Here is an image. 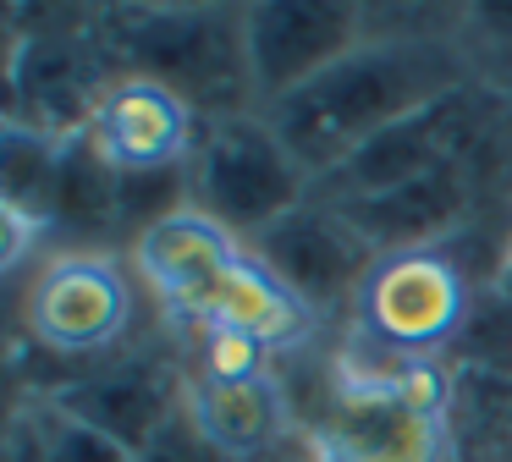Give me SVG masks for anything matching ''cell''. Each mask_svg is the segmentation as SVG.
I'll list each match as a JSON object with an SVG mask.
<instances>
[{"label": "cell", "instance_id": "7c38bea8", "mask_svg": "<svg viewBox=\"0 0 512 462\" xmlns=\"http://www.w3.org/2000/svg\"><path fill=\"white\" fill-rule=\"evenodd\" d=\"M45 402L83 418L89 429L122 440L127 451H144L171 418L182 413V363L177 358H122V363H89L67 380L39 385Z\"/></svg>", "mask_w": 512, "mask_h": 462}, {"label": "cell", "instance_id": "8992f818", "mask_svg": "<svg viewBox=\"0 0 512 462\" xmlns=\"http://www.w3.org/2000/svg\"><path fill=\"white\" fill-rule=\"evenodd\" d=\"M468 325V275L441 248L380 253L353 297V330L369 352L430 363Z\"/></svg>", "mask_w": 512, "mask_h": 462}, {"label": "cell", "instance_id": "30bf717a", "mask_svg": "<svg viewBox=\"0 0 512 462\" xmlns=\"http://www.w3.org/2000/svg\"><path fill=\"white\" fill-rule=\"evenodd\" d=\"M248 248H254L320 319L336 314V308L353 314L358 286H364V275L375 270V259H380V253L353 231V220L320 193H314L309 204H298L287 220H276V226L259 242H248Z\"/></svg>", "mask_w": 512, "mask_h": 462}, {"label": "cell", "instance_id": "5b68a950", "mask_svg": "<svg viewBox=\"0 0 512 462\" xmlns=\"http://www.w3.org/2000/svg\"><path fill=\"white\" fill-rule=\"evenodd\" d=\"M122 72H144L155 83L177 88L204 121L243 116L254 105L243 61V6L215 11V6H182V11H138L116 33Z\"/></svg>", "mask_w": 512, "mask_h": 462}, {"label": "cell", "instance_id": "5bb4252c", "mask_svg": "<svg viewBox=\"0 0 512 462\" xmlns=\"http://www.w3.org/2000/svg\"><path fill=\"white\" fill-rule=\"evenodd\" d=\"M353 231L369 242L375 253H402V248H435L446 226L463 215L468 204V160L452 171H435L413 187L397 193H375V198H331Z\"/></svg>", "mask_w": 512, "mask_h": 462}, {"label": "cell", "instance_id": "ba28073f", "mask_svg": "<svg viewBox=\"0 0 512 462\" xmlns=\"http://www.w3.org/2000/svg\"><path fill=\"white\" fill-rule=\"evenodd\" d=\"M369 39V6H303V0H270L243 6V61L254 83V105L270 110L309 88L325 66L353 55Z\"/></svg>", "mask_w": 512, "mask_h": 462}, {"label": "cell", "instance_id": "6da1fadb", "mask_svg": "<svg viewBox=\"0 0 512 462\" xmlns=\"http://www.w3.org/2000/svg\"><path fill=\"white\" fill-rule=\"evenodd\" d=\"M468 88L479 83L463 61V44H457V17H408L391 28L369 11V39L336 66H325L309 88L270 105L265 116L320 187L358 149H369L408 116L452 94H468Z\"/></svg>", "mask_w": 512, "mask_h": 462}, {"label": "cell", "instance_id": "ac0fdd59", "mask_svg": "<svg viewBox=\"0 0 512 462\" xmlns=\"http://www.w3.org/2000/svg\"><path fill=\"white\" fill-rule=\"evenodd\" d=\"M0 462H45L39 435H34V424L23 418V407H12V424H6V457Z\"/></svg>", "mask_w": 512, "mask_h": 462}, {"label": "cell", "instance_id": "52a82bcc", "mask_svg": "<svg viewBox=\"0 0 512 462\" xmlns=\"http://www.w3.org/2000/svg\"><path fill=\"white\" fill-rule=\"evenodd\" d=\"M204 138V116L144 72H111V83L94 94L83 121V143L111 165L116 176H166L188 171Z\"/></svg>", "mask_w": 512, "mask_h": 462}, {"label": "cell", "instance_id": "7a4b0ae2", "mask_svg": "<svg viewBox=\"0 0 512 462\" xmlns=\"http://www.w3.org/2000/svg\"><path fill=\"white\" fill-rule=\"evenodd\" d=\"M298 424L309 462H457L452 380L435 363L336 352Z\"/></svg>", "mask_w": 512, "mask_h": 462}, {"label": "cell", "instance_id": "9a60e30c", "mask_svg": "<svg viewBox=\"0 0 512 462\" xmlns=\"http://www.w3.org/2000/svg\"><path fill=\"white\" fill-rule=\"evenodd\" d=\"M23 418L34 424L39 435V451H45V462H138V451H127L122 440L100 435V429H89L83 418L61 413L56 402H45V396H23Z\"/></svg>", "mask_w": 512, "mask_h": 462}, {"label": "cell", "instance_id": "2e32d148", "mask_svg": "<svg viewBox=\"0 0 512 462\" xmlns=\"http://www.w3.org/2000/svg\"><path fill=\"white\" fill-rule=\"evenodd\" d=\"M457 44L479 88L512 94V6H468L457 11Z\"/></svg>", "mask_w": 512, "mask_h": 462}, {"label": "cell", "instance_id": "e0dca14e", "mask_svg": "<svg viewBox=\"0 0 512 462\" xmlns=\"http://www.w3.org/2000/svg\"><path fill=\"white\" fill-rule=\"evenodd\" d=\"M138 462H221L210 446H204V435L193 429V418H188V407H182L177 418H171L166 429H160L155 440H149L144 451H138Z\"/></svg>", "mask_w": 512, "mask_h": 462}, {"label": "cell", "instance_id": "3957f363", "mask_svg": "<svg viewBox=\"0 0 512 462\" xmlns=\"http://www.w3.org/2000/svg\"><path fill=\"white\" fill-rule=\"evenodd\" d=\"M314 198V176L281 143L265 110L204 121L199 154L188 165V204L204 209L232 237L259 242L276 220Z\"/></svg>", "mask_w": 512, "mask_h": 462}, {"label": "cell", "instance_id": "9c48e42d", "mask_svg": "<svg viewBox=\"0 0 512 462\" xmlns=\"http://www.w3.org/2000/svg\"><path fill=\"white\" fill-rule=\"evenodd\" d=\"M243 248H248L243 237L215 226L204 209L182 204V209H171V215H160L155 226L138 231L127 259H133L138 286L155 297L160 314L177 330H188V325H199L204 308L215 303V292L226 286V275L243 259Z\"/></svg>", "mask_w": 512, "mask_h": 462}, {"label": "cell", "instance_id": "d6986e66", "mask_svg": "<svg viewBox=\"0 0 512 462\" xmlns=\"http://www.w3.org/2000/svg\"><path fill=\"white\" fill-rule=\"evenodd\" d=\"M276 462H298V457H276ZM303 462H309V457H303Z\"/></svg>", "mask_w": 512, "mask_h": 462}, {"label": "cell", "instance_id": "8fae6325", "mask_svg": "<svg viewBox=\"0 0 512 462\" xmlns=\"http://www.w3.org/2000/svg\"><path fill=\"white\" fill-rule=\"evenodd\" d=\"M479 88L452 94L441 105L408 116L402 127H391L386 138H375L369 149H358L336 176H325L314 193L320 198H375V193H397L413 187L435 171H452L468 160V149L479 143Z\"/></svg>", "mask_w": 512, "mask_h": 462}, {"label": "cell", "instance_id": "277c9868", "mask_svg": "<svg viewBox=\"0 0 512 462\" xmlns=\"http://www.w3.org/2000/svg\"><path fill=\"white\" fill-rule=\"evenodd\" d=\"M23 336L67 363H105L138 319L133 259L111 248H56L34 264L23 286Z\"/></svg>", "mask_w": 512, "mask_h": 462}, {"label": "cell", "instance_id": "4fadbf2b", "mask_svg": "<svg viewBox=\"0 0 512 462\" xmlns=\"http://www.w3.org/2000/svg\"><path fill=\"white\" fill-rule=\"evenodd\" d=\"M182 407L221 462H276L292 440H303L281 369L259 380H199L182 369Z\"/></svg>", "mask_w": 512, "mask_h": 462}]
</instances>
